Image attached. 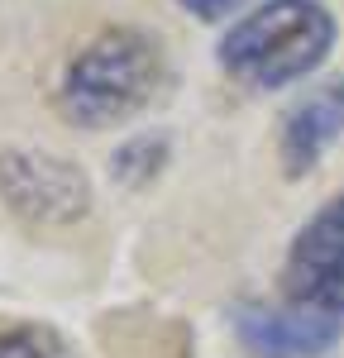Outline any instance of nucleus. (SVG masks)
Segmentation results:
<instances>
[{
	"label": "nucleus",
	"mask_w": 344,
	"mask_h": 358,
	"mask_svg": "<svg viewBox=\"0 0 344 358\" xmlns=\"http://www.w3.org/2000/svg\"><path fill=\"white\" fill-rule=\"evenodd\" d=\"M158 82H163L158 38L134 24H110L96 38H86L72 53V62L62 67L57 110L82 129H106V124H120L134 110H143Z\"/></svg>",
	"instance_id": "nucleus-1"
},
{
	"label": "nucleus",
	"mask_w": 344,
	"mask_h": 358,
	"mask_svg": "<svg viewBox=\"0 0 344 358\" xmlns=\"http://www.w3.org/2000/svg\"><path fill=\"white\" fill-rule=\"evenodd\" d=\"M335 15L320 0H263L220 38V67L249 91H282L311 77L335 48Z\"/></svg>",
	"instance_id": "nucleus-2"
},
{
	"label": "nucleus",
	"mask_w": 344,
	"mask_h": 358,
	"mask_svg": "<svg viewBox=\"0 0 344 358\" xmlns=\"http://www.w3.org/2000/svg\"><path fill=\"white\" fill-rule=\"evenodd\" d=\"M0 201L38 229L77 224L91 210V182L77 163L43 148H5L0 153Z\"/></svg>",
	"instance_id": "nucleus-3"
},
{
	"label": "nucleus",
	"mask_w": 344,
	"mask_h": 358,
	"mask_svg": "<svg viewBox=\"0 0 344 358\" xmlns=\"http://www.w3.org/2000/svg\"><path fill=\"white\" fill-rule=\"evenodd\" d=\"M282 296L325 315H344V192L301 224L282 258Z\"/></svg>",
	"instance_id": "nucleus-4"
},
{
	"label": "nucleus",
	"mask_w": 344,
	"mask_h": 358,
	"mask_svg": "<svg viewBox=\"0 0 344 358\" xmlns=\"http://www.w3.org/2000/svg\"><path fill=\"white\" fill-rule=\"evenodd\" d=\"M344 315H325L296 301H244L234 306V339L254 358H320L340 344Z\"/></svg>",
	"instance_id": "nucleus-5"
},
{
	"label": "nucleus",
	"mask_w": 344,
	"mask_h": 358,
	"mask_svg": "<svg viewBox=\"0 0 344 358\" xmlns=\"http://www.w3.org/2000/svg\"><path fill=\"white\" fill-rule=\"evenodd\" d=\"M344 134V82H325L306 91L278 129V158L287 177H306L320 167V158L340 143Z\"/></svg>",
	"instance_id": "nucleus-6"
},
{
	"label": "nucleus",
	"mask_w": 344,
	"mask_h": 358,
	"mask_svg": "<svg viewBox=\"0 0 344 358\" xmlns=\"http://www.w3.org/2000/svg\"><path fill=\"white\" fill-rule=\"evenodd\" d=\"M0 358H77V354L53 325L10 320V325H0Z\"/></svg>",
	"instance_id": "nucleus-7"
},
{
	"label": "nucleus",
	"mask_w": 344,
	"mask_h": 358,
	"mask_svg": "<svg viewBox=\"0 0 344 358\" xmlns=\"http://www.w3.org/2000/svg\"><path fill=\"white\" fill-rule=\"evenodd\" d=\"M187 15H196V20H225V15H234L239 5H249V0H177Z\"/></svg>",
	"instance_id": "nucleus-8"
}]
</instances>
